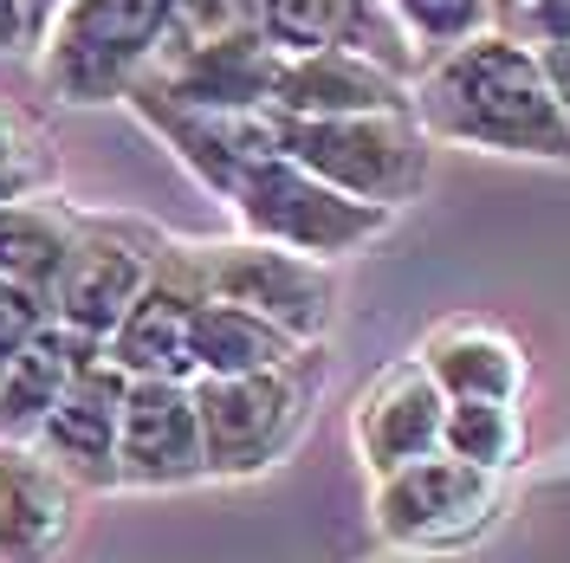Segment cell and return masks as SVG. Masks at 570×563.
I'll return each mask as SVG.
<instances>
[{
  "label": "cell",
  "instance_id": "cell-1",
  "mask_svg": "<svg viewBox=\"0 0 570 563\" xmlns=\"http://www.w3.org/2000/svg\"><path fill=\"white\" fill-rule=\"evenodd\" d=\"M415 117L434 142H466L525 162H570V124L544 85L538 52L499 27L422 66Z\"/></svg>",
  "mask_w": 570,
  "mask_h": 563
},
{
  "label": "cell",
  "instance_id": "cell-2",
  "mask_svg": "<svg viewBox=\"0 0 570 563\" xmlns=\"http://www.w3.org/2000/svg\"><path fill=\"white\" fill-rule=\"evenodd\" d=\"M169 33V0H66L39 33L33 66L46 98L78 110L124 105L156 71Z\"/></svg>",
  "mask_w": 570,
  "mask_h": 563
},
{
  "label": "cell",
  "instance_id": "cell-3",
  "mask_svg": "<svg viewBox=\"0 0 570 563\" xmlns=\"http://www.w3.org/2000/svg\"><path fill=\"white\" fill-rule=\"evenodd\" d=\"M318 350L292 356L279 369H253V376H202L195 415H202L208 480H253V473L279 466L318 408Z\"/></svg>",
  "mask_w": 570,
  "mask_h": 563
},
{
  "label": "cell",
  "instance_id": "cell-4",
  "mask_svg": "<svg viewBox=\"0 0 570 563\" xmlns=\"http://www.w3.org/2000/svg\"><path fill=\"white\" fill-rule=\"evenodd\" d=\"M279 156L298 162L305 176L331 181L337 195L370 201V208H409L428 181L434 137L415 110H376V117H318L292 124L279 117Z\"/></svg>",
  "mask_w": 570,
  "mask_h": 563
},
{
  "label": "cell",
  "instance_id": "cell-5",
  "mask_svg": "<svg viewBox=\"0 0 570 563\" xmlns=\"http://www.w3.org/2000/svg\"><path fill=\"white\" fill-rule=\"evenodd\" d=\"M227 208H234V220H240L247 240L305 253V259H318V266H337V259L363 253L370 240H383L390 220H395L390 208L351 201V195H337L331 181L305 176V169L285 162V156H266V162L227 195Z\"/></svg>",
  "mask_w": 570,
  "mask_h": 563
},
{
  "label": "cell",
  "instance_id": "cell-6",
  "mask_svg": "<svg viewBox=\"0 0 570 563\" xmlns=\"http://www.w3.org/2000/svg\"><path fill=\"white\" fill-rule=\"evenodd\" d=\"M181 247H188V266L208 298L247 305L305 350H318L324 330L337 324V279H331V266L305 259V253L266 247L247 234L240 240H181Z\"/></svg>",
  "mask_w": 570,
  "mask_h": 563
},
{
  "label": "cell",
  "instance_id": "cell-7",
  "mask_svg": "<svg viewBox=\"0 0 570 563\" xmlns=\"http://www.w3.org/2000/svg\"><path fill=\"white\" fill-rule=\"evenodd\" d=\"M163 253H169V234L137 220V214H85V227L66 253V273L46 298L52 324L105 344L124 324V312L142 298V285L156 279Z\"/></svg>",
  "mask_w": 570,
  "mask_h": 563
},
{
  "label": "cell",
  "instance_id": "cell-8",
  "mask_svg": "<svg viewBox=\"0 0 570 563\" xmlns=\"http://www.w3.org/2000/svg\"><path fill=\"white\" fill-rule=\"evenodd\" d=\"M499 518V480L454 454L415 460L376 480V531L409 551H454L473 544Z\"/></svg>",
  "mask_w": 570,
  "mask_h": 563
},
{
  "label": "cell",
  "instance_id": "cell-9",
  "mask_svg": "<svg viewBox=\"0 0 570 563\" xmlns=\"http://www.w3.org/2000/svg\"><path fill=\"white\" fill-rule=\"evenodd\" d=\"M124 105L137 110L142 124L176 149L181 169L202 181L208 195H220V201H227V195H234V188H240L266 156H279V117H273V110L176 105V98H163L156 85H137Z\"/></svg>",
  "mask_w": 570,
  "mask_h": 563
},
{
  "label": "cell",
  "instance_id": "cell-10",
  "mask_svg": "<svg viewBox=\"0 0 570 563\" xmlns=\"http://www.w3.org/2000/svg\"><path fill=\"white\" fill-rule=\"evenodd\" d=\"M208 292L188 266V247L169 240L156 279L142 285V298L124 312V324L105 337V356L130 383H195V356H188V324Z\"/></svg>",
  "mask_w": 570,
  "mask_h": 563
},
{
  "label": "cell",
  "instance_id": "cell-11",
  "mask_svg": "<svg viewBox=\"0 0 570 563\" xmlns=\"http://www.w3.org/2000/svg\"><path fill=\"white\" fill-rule=\"evenodd\" d=\"M208 480L195 383H130L124 395V434H117V486L169 493Z\"/></svg>",
  "mask_w": 570,
  "mask_h": 563
},
{
  "label": "cell",
  "instance_id": "cell-12",
  "mask_svg": "<svg viewBox=\"0 0 570 563\" xmlns=\"http://www.w3.org/2000/svg\"><path fill=\"white\" fill-rule=\"evenodd\" d=\"M124 395H130V376L110 363L105 350L91 356L78 376L66 383L59 408L46 415V427L33 434V447L59 473H66L78 493H105L117 486V434H124Z\"/></svg>",
  "mask_w": 570,
  "mask_h": 563
},
{
  "label": "cell",
  "instance_id": "cell-13",
  "mask_svg": "<svg viewBox=\"0 0 570 563\" xmlns=\"http://www.w3.org/2000/svg\"><path fill=\"white\" fill-rule=\"evenodd\" d=\"M259 33L279 59H305V52H356L376 59L395 78H422V59L409 52L402 27L390 20L383 0H259Z\"/></svg>",
  "mask_w": 570,
  "mask_h": 563
},
{
  "label": "cell",
  "instance_id": "cell-14",
  "mask_svg": "<svg viewBox=\"0 0 570 563\" xmlns=\"http://www.w3.org/2000/svg\"><path fill=\"white\" fill-rule=\"evenodd\" d=\"M441 434H448V395L434 388V376L415 356L383 369L356 402V454L376 480H390L415 460H434Z\"/></svg>",
  "mask_w": 570,
  "mask_h": 563
},
{
  "label": "cell",
  "instance_id": "cell-15",
  "mask_svg": "<svg viewBox=\"0 0 570 563\" xmlns=\"http://www.w3.org/2000/svg\"><path fill=\"white\" fill-rule=\"evenodd\" d=\"M78 531V486L39 447H0V563H59Z\"/></svg>",
  "mask_w": 570,
  "mask_h": 563
},
{
  "label": "cell",
  "instance_id": "cell-16",
  "mask_svg": "<svg viewBox=\"0 0 570 563\" xmlns=\"http://www.w3.org/2000/svg\"><path fill=\"white\" fill-rule=\"evenodd\" d=\"M376 110H415V85L356 52H305L285 59L273 85V117L318 124V117H376Z\"/></svg>",
  "mask_w": 570,
  "mask_h": 563
},
{
  "label": "cell",
  "instance_id": "cell-17",
  "mask_svg": "<svg viewBox=\"0 0 570 563\" xmlns=\"http://www.w3.org/2000/svg\"><path fill=\"white\" fill-rule=\"evenodd\" d=\"M434 388L448 402H519L525 383H532V363H525V344L499 324H480V317H454V324H434L428 344L415 350Z\"/></svg>",
  "mask_w": 570,
  "mask_h": 563
},
{
  "label": "cell",
  "instance_id": "cell-18",
  "mask_svg": "<svg viewBox=\"0 0 570 563\" xmlns=\"http://www.w3.org/2000/svg\"><path fill=\"white\" fill-rule=\"evenodd\" d=\"M98 350H105V344L78 337L66 324H46L33 344L0 369V447H33V434L46 427V415L59 408L66 383Z\"/></svg>",
  "mask_w": 570,
  "mask_h": 563
},
{
  "label": "cell",
  "instance_id": "cell-19",
  "mask_svg": "<svg viewBox=\"0 0 570 563\" xmlns=\"http://www.w3.org/2000/svg\"><path fill=\"white\" fill-rule=\"evenodd\" d=\"M279 52L259 39H234V46H214L195 52L181 66L149 71L142 85H156L163 98L176 105H202V110H273V85H279Z\"/></svg>",
  "mask_w": 570,
  "mask_h": 563
},
{
  "label": "cell",
  "instance_id": "cell-20",
  "mask_svg": "<svg viewBox=\"0 0 570 563\" xmlns=\"http://www.w3.org/2000/svg\"><path fill=\"white\" fill-rule=\"evenodd\" d=\"M85 227V208H71L66 195H27L0 208V279L27 285L39 298H52V285L66 273V253Z\"/></svg>",
  "mask_w": 570,
  "mask_h": 563
},
{
  "label": "cell",
  "instance_id": "cell-21",
  "mask_svg": "<svg viewBox=\"0 0 570 563\" xmlns=\"http://www.w3.org/2000/svg\"><path fill=\"white\" fill-rule=\"evenodd\" d=\"M188 356H195V383L202 376H253V369H279L292 356H305V344H292L279 324H266L247 305L227 298H202L195 324H188Z\"/></svg>",
  "mask_w": 570,
  "mask_h": 563
},
{
  "label": "cell",
  "instance_id": "cell-22",
  "mask_svg": "<svg viewBox=\"0 0 570 563\" xmlns=\"http://www.w3.org/2000/svg\"><path fill=\"white\" fill-rule=\"evenodd\" d=\"M441 454L466 460L480 473H512L525 460V415L519 402H448V434H441Z\"/></svg>",
  "mask_w": 570,
  "mask_h": 563
},
{
  "label": "cell",
  "instance_id": "cell-23",
  "mask_svg": "<svg viewBox=\"0 0 570 563\" xmlns=\"http://www.w3.org/2000/svg\"><path fill=\"white\" fill-rule=\"evenodd\" d=\"M383 7H390V20L402 27L409 52H415L422 66L448 59L454 46H466V39H480V33L499 27L493 0H383Z\"/></svg>",
  "mask_w": 570,
  "mask_h": 563
},
{
  "label": "cell",
  "instance_id": "cell-24",
  "mask_svg": "<svg viewBox=\"0 0 570 563\" xmlns=\"http://www.w3.org/2000/svg\"><path fill=\"white\" fill-rule=\"evenodd\" d=\"M234 39H259V0H169V33H163L156 71L214 46H234Z\"/></svg>",
  "mask_w": 570,
  "mask_h": 563
},
{
  "label": "cell",
  "instance_id": "cell-25",
  "mask_svg": "<svg viewBox=\"0 0 570 563\" xmlns=\"http://www.w3.org/2000/svg\"><path fill=\"white\" fill-rule=\"evenodd\" d=\"M52 181H59L52 137L39 130L33 110L0 98V208L7 201H27V195H52Z\"/></svg>",
  "mask_w": 570,
  "mask_h": 563
},
{
  "label": "cell",
  "instance_id": "cell-26",
  "mask_svg": "<svg viewBox=\"0 0 570 563\" xmlns=\"http://www.w3.org/2000/svg\"><path fill=\"white\" fill-rule=\"evenodd\" d=\"M46 324H52V305H46L39 292H27V285H13V279H0V369L27 350Z\"/></svg>",
  "mask_w": 570,
  "mask_h": 563
},
{
  "label": "cell",
  "instance_id": "cell-27",
  "mask_svg": "<svg viewBox=\"0 0 570 563\" xmlns=\"http://www.w3.org/2000/svg\"><path fill=\"white\" fill-rule=\"evenodd\" d=\"M499 33L525 39L532 52H544V46H570V0H532V7H519V13H505Z\"/></svg>",
  "mask_w": 570,
  "mask_h": 563
},
{
  "label": "cell",
  "instance_id": "cell-28",
  "mask_svg": "<svg viewBox=\"0 0 570 563\" xmlns=\"http://www.w3.org/2000/svg\"><path fill=\"white\" fill-rule=\"evenodd\" d=\"M33 0H0V52H33Z\"/></svg>",
  "mask_w": 570,
  "mask_h": 563
},
{
  "label": "cell",
  "instance_id": "cell-29",
  "mask_svg": "<svg viewBox=\"0 0 570 563\" xmlns=\"http://www.w3.org/2000/svg\"><path fill=\"white\" fill-rule=\"evenodd\" d=\"M538 66H544V85H551V98H558V110H564V124H570V46H544Z\"/></svg>",
  "mask_w": 570,
  "mask_h": 563
},
{
  "label": "cell",
  "instance_id": "cell-30",
  "mask_svg": "<svg viewBox=\"0 0 570 563\" xmlns=\"http://www.w3.org/2000/svg\"><path fill=\"white\" fill-rule=\"evenodd\" d=\"M59 7H66V0H33V33L52 27V13H59ZM33 46H39V39H33Z\"/></svg>",
  "mask_w": 570,
  "mask_h": 563
},
{
  "label": "cell",
  "instance_id": "cell-31",
  "mask_svg": "<svg viewBox=\"0 0 570 563\" xmlns=\"http://www.w3.org/2000/svg\"><path fill=\"white\" fill-rule=\"evenodd\" d=\"M499 7V20H505V13H519V7H532V0H493Z\"/></svg>",
  "mask_w": 570,
  "mask_h": 563
}]
</instances>
